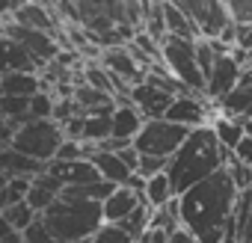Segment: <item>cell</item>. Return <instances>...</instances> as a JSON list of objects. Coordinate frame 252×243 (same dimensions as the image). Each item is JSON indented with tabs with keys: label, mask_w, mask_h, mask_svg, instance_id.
I'll return each instance as SVG.
<instances>
[{
	"label": "cell",
	"mask_w": 252,
	"mask_h": 243,
	"mask_svg": "<svg viewBox=\"0 0 252 243\" xmlns=\"http://www.w3.org/2000/svg\"><path fill=\"white\" fill-rule=\"evenodd\" d=\"M113 113H116V110H113ZM113 113H95V116H86L83 143L104 146L107 140H113Z\"/></svg>",
	"instance_id": "d4e9b609"
},
{
	"label": "cell",
	"mask_w": 252,
	"mask_h": 243,
	"mask_svg": "<svg viewBox=\"0 0 252 243\" xmlns=\"http://www.w3.org/2000/svg\"><path fill=\"white\" fill-rule=\"evenodd\" d=\"M146 128V119L143 113L131 104V101H119L116 104V113H113V137L116 140H125V143H134Z\"/></svg>",
	"instance_id": "9a60e30c"
},
{
	"label": "cell",
	"mask_w": 252,
	"mask_h": 243,
	"mask_svg": "<svg viewBox=\"0 0 252 243\" xmlns=\"http://www.w3.org/2000/svg\"><path fill=\"white\" fill-rule=\"evenodd\" d=\"M89 243H137V240H134L128 231H125L122 225H104Z\"/></svg>",
	"instance_id": "e575fe53"
},
{
	"label": "cell",
	"mask_w": 252,
	"mask_h": 243,
	"mask_svg": "<svg viewBox=\"0 0 252 243\" xmlns=\"http://www.w3.org/2000/svg\"><path fill=\"white\" fill-rule=\"evenodd\" d=\"M63 190H65V184L57 178V175H51L48 169L42 172V175H36L33 178V187H30V196H27V205L42 216L60 196H63Z\"/></svg>",
	"instance_id": "2e32d148"
},
{
	"label": "cell",
	"mask_w": 252,
	"mask_h": 243,
	"mask_svg": "<svg viewBox=\"0 0 252 243\" xmlns=\"http://www.w3.org/2000/svg\"><path fill=\"white\" fill-rule=\"evenodd\" d=\"M211 128H214V134H217V140L225 152H234L243 143V137H249L243 119H231V116H222V113H217L211 119Z\"/></svg>",
	"instance_id": "d6986e66"
},
{
	"label": "cell",
	"mask_w": 252,
	"mask_h": 243,
	"mask_svg": "<svg viewBox=\"0 0 252 243\" xmlns=\"http://www.w3.org/2000/svg\"><path fill=\"white\" fill-rule=\"evenodd\" d=\"M217 51H214V45L208 42V39H199L196 42V62H199V68H202V74H205V80H208V74L214 71V65H217Z\"/></svg>",
	"instance_id": "d6a6232c"
},
{
	"label": "cell",
	"mask_w": 252,
	"mask_h": 243,
	"mask_svg": "<svg viewBox=\"0 0 252 243\" xmlns=\"http://www.w3.org/2000/svg\"><path fill=\"white\" fill-rule=\"evenodd\" d=\"M160 51H163V65L169 68V74L175 80H181L193 95H202L205 98L208 80H205V74H202V68L196 62V42L166 36L160 42Z\"/></svg>",
	"instance_id": "277c9868"
},
{
	"label": "cell",
	"mask_w": 252,
	"mask_h": 243,
	"mask_svg": "<svg viewBox=\"0 0 252 243\" xmlns=\"http://www.w3.org/2000/svg\"><path fill=\"white\" fill-rule=\"evenodd\" d=\"M169 243H199V240H196L190 231H184V228H181V231H175V234L169 237Z\"/></svg>",
	"instance_id": "b9f144b4"
},
{
	"label": "cell",
	"mask_w": 252,
	"mask_h": 243,
	"mask_svg": "<svg viewBox=\"0 0 252 243\" xmlns=\"http://www.w3.org/2000/svg\"><path fill=\"white\" fill-rule=\"evenodd\" d=\"M190 134H193L190 128L172 125V122H166V119L146 122L143 134L134 140V149H137L143 157H163V160H172L175 152L187 143Z\"/></svg>",
	"instance_id": "8992f818"
},
{
	"label": "cell",
	"mask_w": 252,
	"mask_h": 243,
	"mask_svg": "<svg viewBox=\"0 0 252 243\" xmlns=\"http://www.w3.org/2000/svg\"><path fill=\"white\" fill-rule=\"evenodd\" d=\"M3 39H12L18 45H24L30 51V57L39 62V68H48L51 62H57V57L63 54L57 36L51 33H39V30H24L15 21H3Z\"/></svg>",
	"instance_id": "ba28073f"
},
{
	"label": "cell",
	"mask_w": 252,
	"mask_h": 243,
	"mask_svg": "<svg viewBox=\"0 0 252 243\" xmlns=\"http://www.w3.org/2000/svg\"><path fill=\"white\" fill-rule=\"evenodd\" d=\"M30 187H33L30 178H12V181H3V199H0V208H12V205L27 202Z\"/></svg>",
	"instance_id": "f546056e"
},
{
	"label": "cell",
	"mask_w": 252,
	"mask_h": 243,
	"mask_svg": "<svg viewBox=\"0 0 252 243\" xmlns=\"http://www.w3.org/2000/svg\"><path fill=\"white\" fill-rule=\"evenodd\" d=\"M83 131H86V116H74V119H68L63 125V134L71 143H83Z\"/></svg>",
	"instance_id": "8d00e7d4"
},
{
	"label": "cell",
	"mask_w": 252,
	"mask_h": 243,
	"mask_svg": "<svg viewBox=\"0 0 252 243\" xmlns=\"http://www.w3.org/2000/svg\"><path fill=\"white\" fill-rule=\"evenodd\" d=\"M237 89H243V92H249V95H252V68H243V74H240V83H237Z\"/></svg>",
	"instance_id": "60d3db41"
},
{
	"label": "cell",
	"mask_w": 252,
	"mask_h": 243,
	"mask_svg": "<svg viewBox=\"0 0 252 243\" xmlns=\"http://www.w3.org/2000/svg\"><path fill=\"white\" fill-rule=\"evenodd\" d=\"M0 92L12 95V98H36L42 92V74L3 71V77H0Z\"/></svg>",
	"instance_id": "ffe728a7"
},
{
	"label": "cell",
	"mask_w": 252,
	"mask_h": 243,
	"mask_svg": "<svg viewBox=\"0 0 252 243\" xmlns=\"http://www.w3.org/2000/svg\"><path fill=\"white\" fill-rule=\"evenodd\" d=\"M225 160H228V152L220 146L214 128H196L187 143L175 152V157L169 160V169L166 175L172 178V187L178 196H184L187 190H193L196 184L208 181L211 175L222 172L225 169Z\"/></svg>",
	"instance_id": "7a4b0ae2"
},
{
	"label": "cell",
	"mask_w": 252,
	"mask_h": 243,
	"mask_svg": "<svg viewBox=\"0 0 252 243\" xmlns=\"http://www.w3.org/2000/svg\"><path fill=\"white\" fill-rule=\"evenodd\" d=\"M63 143H65L63 125H57L51 119V122H33L24 131H18L12 140V149L48 166L51 160H57V152L63 149Z\"/></svg>",
	"instance_id": "5b68a950"
},
{
	"label": "cell",
	"mask_w": 252,
	"mask_h": 243,
	"mask_svg": "<svg viewBox=\"0 0 252 243\" xmlns=\"http://www.w3.org/2000/svg\"><path fill=\"white\" fill-rule=\"evenodd\" d=\"M163 12H166V33H169V36L187 39V42H199V39H202L199 27L178 9V3H163Z\"/></svg>",
	"instance_id": "603a6c76"
},
{
	"label": "cell",
	"mask_w": 252,
	"mask_h": 243,
	"mask_svg": "<svg viewBox=\"0 0 252 243\" xmlns=\"http://www.w3.org/2000/svg\"><path fill=\"white\" fill-rule=\"evenodd\" d=\"M0 166H3V181H12V178H30L33 181L36 175H42L48 169L45 163H39V160L15 152L12 146L3 149V154H0Z\"/></svg>",
	"instance_id": "ac0fdd59"
},
{
	"label": "cell",
	"mask_w": 252,
	"mask_h": 243,
	"mask_svg": "<svg viewBox=\"0 0 252 243\" xmlns=\"http://www.w3.org/2000/svg\"><path fill=\"white\" fill-rule=\"evenodd\" d=\"M9 21L21 24L24 30H39V33H51V36H57L63 27L51 3H21V9Z\"/></svg>",
	"instance_id": "4fadbf2b"
},
{
	"label": "cell",
	"mask_w": 252,
	"mask_h": 243,
	"mask_svg": "<svg viewBox=\"0 0 252 243\" xmlns=\"http://www.w3.org/2000/svg\"><path fill=\"white\" fill-rule=\"evenodd\" d=\"M225 169H228V175H231V181H234L237 193H249V190H252V169H249V166H243V163L234 157V152H228Z\"/></svg>",
	"instance_id": "4dcf8cb0"
},
{
	"label": "cell",
	"mask_w": 252,
	"mask_h": 243,
	"mask_svg": "<svg viewBox=\"0 0 252 243\" xmlns=\"http://www.w3.org/2000/svg\"><path fill=\"white\" fill-rule=\"evenodd\" d=\"M57 110V95L54 92H39L36 98H30V116L36 122H51Z\"/></svg>",
	"instance_id": "1f68e13d"
},
{
	"label": "cell",
	"mask_w": 252,
	"mask_h": 243,
	"mask_svg": "<svg viewBox=\"0 0 252 243\" xmlns=\"http://www.w3.org/2000/svg\"><path fill=\"white\" fill-rule=\"evenodd\" d=\"M36 219H39V213H36L27 202H21V205H12V208H3V219H0V222L24 234V231H27Z\"/></svg>",
	"instance_id": "484cf974"
},
{
	"label": "cell",
	"mask_w": 252,
	"mask_h": 243,
	"mask_svg": "<svg viewBox=\"0 0 252 243\" xmlns=\"http://www.w3.org/2000/svg\"><path fill=\"white\" fill-rule=\"evenodd\" d=\"M237 196L240 193H237L228 169L211 175L208 181H202L193 190H187L184 196H178L181 228L190 231L199 243H225V234L234 225Z\"/></svg>",
	"instance_id": "6da1fadb"
},
{
	"label": "cell",
	"mask_w": 252,
	"mask_h": 243,
	"mask_svg": "<svg viewBox=\"0 0 252 243\" xmlns=\"http://www.w3.org/2000/svg\"><path fill=\"white\" fill-rule=\"evenodd\" d=\"M42 222L57 243H86L107 225L104 205L86 199H57L42 213Z\"/></svg>",
	"instance_id": "3957f363"
},
{
	"label": "cell",
	"mask_w": 252,
	"mask_h": 243,
	"mask_svg": "<svg viewBox=\"0 0 252 243\" xmlns=\"http://www.w3.org/2000/svg\"><path fill=\"white\" fill-rule=\"evenodd\" d=\"M92 163H95V169L101 172V178H104V181H110L113 187H128V181L134 178V172L122 163V157H119V154L98 152V154L92 157Z\"/></svg>",
	"instance_id": "44dd1931"
},
{
	"label": "cell",
	"mask_w": 252,
	"mask_h": 243,
	"mask_svg": "<svg viewBox=\"0 0 252 243\" xmlns=\"http://www.w3.org/2000/svg\"><path fill=\"white\" fill-rule=\"evenodd\" d=\"M152 216H155V211H152L149 205H140V208H137V211H134L128 219L122 222V228L128 231V234H131L137 243H140V240H143V237L152 231Z\"/></svg>",
	"instance_id": "83f0119b"
},
{
	"label": "cell",
	"mask_w": 252,
	"mask_h": 243,
	"mask_svg": "<svg viewBox=\"0 0 252 243\" xmlns=\"http://www.w3.org/2000/svg\"><path fill=\"white\" fill-rule=\"evenodd\" d=\"M208 98H202V95H184V98H175V104L169 107V113H166V122H172V125H181V128H190V131H196V128H208L211 125V119L217 116L208 104H205Z\"/></svg>",
	"instance_id": "9c48e42d"
},
{
	"label": "cell",
	"mask_w": 252,
	"mask_h": 243,
	"mask_svg": "<svg viewBox=\"0 0 252 243\" xmlns=\"http://www.w3.org/2000/svg\"><path fill=\"white\" fill-rule=\"evenodd\" d=\"M131 104L143 113L146 122H158V119H166V113H169V107L175 104V98L146 80V83H140V86L131 89Z\"/></svg>",
	"instance_id": "8fae6325"
},
{
	"label": "cell",
	"mask_w": 252,
	"mask_h": 243,
	"mask_svg": "<svg viewBox=\"0 0 252 243\" xmlns=\"http://www.w3.org/2000/svg\"><path fill=\"white\" fill-rule=\"evenodd\" d=\"M98 62H101L113 77L125 80L128 86H140V83L149 80V71L134 60V54L128 51V45H122V48H107V51L101 54Z\"/></svg>",
	"instance_id": "30bf717a"
},
{
	"label": "cell",
	"mask_w": 252,
	"mask_h": 243,
	"mask_svg": "<svg viewBox=\"0 0 252 243\" xmlns=\"http://www.w3.org/2000/svg\"><path fill=\"white\" fill-rule=\"evenodd\" d=\"M143 33H149L152 39L163 42L169 33H166V12H163V3H146V24H143Z\"/></svg>",
	"instance_id": "f1b7e54d"
},
{
	"label": "cell",
	"mask_w": 252,
	"mask_h": 243,
	"mask_svg": "<svg viewBox=\"0 0 252 243\" xmlns=\"http://www.w3.org/2000/svg\"><path fill=\"white\" fill-rule=\"evenodd\" d=\"M234 157H237L243 166H249V169H252V137H243V143L234 149Z\"/></svg>",
	"instance_id": "74e56055"
},
{
	"label": "cell",
	"mask_w": 252,
	"mask_h": 243,
	"mask_svg": "<svg viewBox=\"0 0 252 243\" xmlns=\"http://www.w3.org/2000/svg\"><path fill=\"white\" fill-rule=\"evenodd\" d=\"M3 71H18V74H39V62L30 57V51L12 39H3Z\"/></svg>",
	"instance_id": "7402d4cb"
},
{
	"label": "cell",
	"mask_w": 252,
	"mask_h": 243,
	"mask_svg": "<svg viewBox=\"0 0 252 243\" xmlns=\"http://www.w3.org/2000/svg\"><path fill=\"white\" fill-rule=\"evenodd\" d=\"M143 199H146V205H149L152 211H160V208H166L172 199H178V193H175V187H172V178H169L166 172H160V175L149 178Z\"/></svg>",
	"instance_id": "cb8c5ba5"
},
{
	"label": "cell",
	"mask_w": 252,
	"mask_h": 243,
	"mask_svg": "<svg viewBox=\"0 0 252 243\" xmlns=\"http://www.w3.org/2000/svg\"><path fill=\"white\" fill-rule=\"evenodd\" d=\"M48 172L57 175L65 187H89L95 181H101V172L95 169L92 160H74V163H63V160H51Z\"/></svg>",
	"instance_id": "5bb4252c"
},
{
	"label": "cell",
	"mask_w": 252,
	"mask_h": 243,
	"mask_svg": "<svg viewBox=\"0 0 252 243\" xmlns=\"http://www.w3.org/2000/svg\"><path fill=\"white\" fill-rule=\"evenodd\" d=\"M140 205H146V199L128 187H119L107 202H104V222L107 225H122L125 219H128Z\"/></svg>",
	"instance_id": "e0dca14e"
},
{
	"label": "cell",
	"mask_w": 252,
	"mask_h": 243,
	"mask_svg": "<svg viewBox=\"0 0 252 243\" xmlns=\"http://www.w3.org/2000/svg\"><path fill=\"white\" fill-rule=\"evenodd\" d=\"M0 113H3V119H21V116H30V98H12V95H3V98H0Z\"/></svg>",
	"instance_id": "836d02e7"
},
{
	"label": "cell",
	"mask_w": 252,
	"mask_h": 243,
	"mask_svg": "<svg viewBox=\"0 0 252 243\" xmlns=\"http://www.w3.org/2000/svg\"><path fill=\"white\" fill-rule=\"evenodd\" d=\"M83 83L98 89V92H107L116 98V86H113V74L101 65V62H86L83 65Z\"/></svg>",
	"instance_id": "4316f807"
},
{
	"label": "cell",
	"mask_w": 252,
	"mask_h": 243,
	"mask_svg": "<svg viewBox=\"0 0 252 243\" xmlns=\"http://www.w3.org/2000/svg\"><path fill=\"white\" fill-rule=\"evenodd\" d=\"M237 243H252V213H249V219H246V225L237 231Z\"/></svg>",
	"instance_id": "ab89813d"
},
{
	"label": "cell",
	"mask_w": 252,
	"mask_h": 243,
	"mask_svg": "<svg viewBox=\"0 0 252 243\" xmlns=\"http://www.w3.org/2000/svg\"><path fill=\"white\" fill-rule=\"evenodd\" d=\"M178 9L199 27L202 39H220L225 33V27L231 24L228 6L220 3V0H175Z\"/></svg>",
	"instance_id": "52a82bcc"
},
{
	"label": "cell",
	"mask_w": 252,
	"mask_h": 243,
	"mask_svg": "<svg viewBox=\"0 0 252 243\" xmlns=\"http://www.w3.org/2000/svg\"><path fill=\"white\" fill-rule=\"evenodd\" d=\"M234 48H240V51L252 54V24L237 27V45H234Z\"/></svg>",
	"instance_id": "f35d334b"
},
{
	"label": "cell",
	"mask_w": 252,
	"mask_h": 243,
	"mask_svg": "<svg viewBox=\"0 0 252 243\" xmlns=\"http://www.w3.org/2000/svg\"><path fill=\"white\" fill-rule=\"evenodd\" d=\"M240 74H243V65H237L231 54H228V57H220V60H217V65H214V71L208 74L205 98H214V101L220 104L225 95H231V92L237 89Z\"/></svg>",
	"instance_id": "7c38bea8"
},
{
	"label": "cell",
	"mask_w": 252,
	"mask_h": 243,
	"mask_svg": "<svg viewBox=\"0 0 252 243\" xmlns=\"http://www.w3.org/2000/svg\"><path fill=\"white\" fill-rule=\"evenodd\" d=\"M225 6H228V15L237 27L252 24V0H228Z\"/></svg>",
	"instance_id": "d590c367"
},
{
	"label": "cell",
	"mask_w": 252,
	"mask_h": 243,
	"mask_svg": "<svg viewBox=\"0 0 252 243\" xmlns=\"http://www.w3.org/2000/svg\"><path fill=\"white\" fill-rule=\"evenodd\" d=\"M152 243H169V234H163V231H152Z\"/></svg>",
	"instance_id": "7bdbcfd3"
}]
</instances>
